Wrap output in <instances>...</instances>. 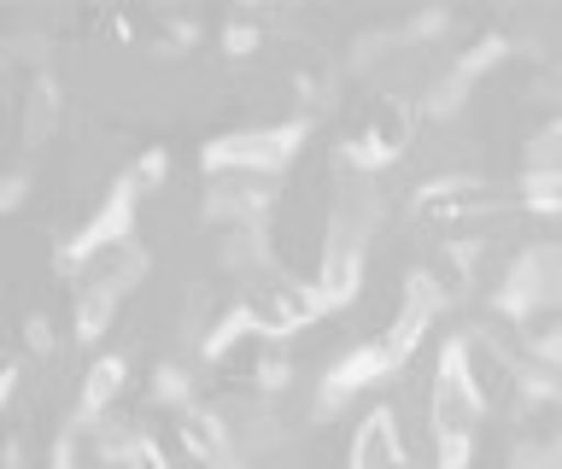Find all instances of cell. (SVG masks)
I'll return each instance as SVG.
<instances>
[{"mask_svg":"<svg viewBox=\"0 0 562 469\" xmlns=\"http://www.w3.org/2000/svg\"><path fill=\"white\" fill-rule=\"evenodd\" d=\"M130 464H135V469H165V451H158L153 434H140V440L130 446Z\"/></svg>","mask_w":562,"mask_h":469,"instance_id":"cell-15","label":"cell"},{"mask_svg":"<svg viewBox=\"0 0 562 469\" xmlns=\"http://www.w3.org/2000/svg\"><path fill=\"white\" fill-rule=\"evenodd\" d=\"M117 288H123L117 276H100V282L82 293V305H77V340L94 346L105 335V323H112V311H117Z\"/></svg>","mask_w":562,"mask_h":469,"instance_id":"cell-11","label":"cell"},{"mask_svg":"<svg viewBox=\"0 0 562 469\" xmlns=\"http://www.w3.org/2000/svg\"><path fill=\"white\" fill-rule=\"evenodd\" d=\"M305 142V124H270V130H246V135H217L205 147V170H281Z\"/></svg>","mask_w":562,"mask_h":469,"instance_id":"cell-2","label":"cell"},{"mask_svg":"<svg viewBox=\"0 0 562 469\" xmlns=\"http://www.w3.org/2000/svg\"><path fill=\"white\" fill-rule=\"evenodd\" d=\"M323 311H328V300L316 282H276L263 300H252V328L281 340V335H293V328H311Z\"/></svg>","mask_w":562,"mask_h":469,"instance_id":"cell-4","label":"cell"},{"mask_svg":"<svg viewBox=\"0 0 562 469\" xmlns=\"http://www.w3.org/2000/svg\"><path fill=\"white\" fill-rule=\"evenodd\" d=\"M223 47H228V54H240V59H246V54L258 47V36H252V30H235V24H228V30H223Z\"/></svg>","mask_w":562,"mask_h":469,"instance_id":"cell-16","label":"cell"},{"mask_svg":"<svg viewBox=\"0 0 562 469\" xmlns=\"http://www.w3.org/2000/svg\"><path fill=\"white\" fill-rule=\"evenodd\" d=\"M246 335H258V328H252V305H235V311H223V323L205 335V358H223L228 346H240Z\"/></svg>","mask_w":562,"mask_h":469,"instance_id":"cell-12","label":"cell"},{"mask_svg":"<svg viewBox=\"0 0 562 469\" xmlns=\"http://www.w3.org/2000/svg\"><path fill=\"white\" fill-rule=\"evenodd\" d=\"M521 200L533 205V212H562V170H539V177H527Z\"/></svg>","mask_w":562,"mask_h":469,"instance_id":"cell-13","label":"cell"},{"mask_svg":"<svg viewBox=\"0 0 562 469\" xmlns=\"http://www.w3.org/2000/svg\"><path fill=\"white\" fill-rule=\"evenodd\" d=\"M486 399L469 376V340H446L439 353V376H434V446H439V464L434 469H463L469 451H474V423H481Z\"/></svg>","mask_w":562,"mask_h":469,"instance_id":"cell-1","label":"cell"},{"mask_svg":"<svg viewBox=\"0 0 562 469\" xmlns=\"http://www.w3.org/2000/svg\"><path fill=\"white\" fill-rule=\"evenodd\" d=\"M439 305H446V293H439V282L428 270L422 276H411V288H404V305H398V317H393V328H386V353H393V364H404L422 346V335L434 328V317H439Z\"/></svg>","mask_w":562,"mask_h":469,"instance_id":"cell-5","label":"cell"},{"mask_svg":"<svg viewBox=\"0 0 562 469\" xmlns=\"http://www.w3.org/2000/svg\"><path fill=\"white\" fill-rule=\"evenodd\" d=\"M393 370H398V364H393V353H386V346H351V353L323 376V405H346L351 393L375 388V381H386Z\"/></svg>","mask_w":562,"mask_h":469,"instance_id":"cell-7","label":"cell"},{"mask_svg":"<svg viewBox=\"0 0 562 469\" xmlns=\"http://www.w3.org/2000/svg\"><path fill=\"white\" fill-rule=\"evenodd\" d=\"M258 381H263V388H288V364L263 358V364H258Z\"/></svg>","mask_w":562,"mask_h":469,"instance_id":"cell-17","label":"cell"},{"mask_svg":"<svg viewBox=\"0 0 562 469\" xmlns=\"http://www.w3.org/2000/svg\"><path fill=\"white\" fill-rule=\"evenodd\" d=\"M123 376H130V364H123L117 353H105V358H94L88 364V376H82V416H100L105 405H112V399L123 393Z\"/></svg>","mask_w":562,"mask_h":469,"instance_id":"cell-10","label":"cell"},{"mask_svg":"<svg viewBox=\"0 0 562 469\" xmlns=\"http://www.w3.org/2000/svg\"><path fill=\"white\" fill-rule=\"evenodd\" d=\"M165 170H170L165 153H147V159L130 170V182H135V188H158V182H165Z\"/></svg>","mask_w":562,"mask_h":469,"instance_id":"cell-14","label":"cell"},{"mask_svg":"<svg viewBox=\"0 0 562 469\" xmlns=\"http://www.w3.org/2000/svg\"><path fill=\"white\" fill-rule=\"evenodd\" d=\"M404 464V440H398V416L375 405L351 434V469H398Z\"/></svg>","mask_w":562,"mask_h":469,"instance_id":"cell-8","label":"cell"},{"mask_svg":"<svg viewBox=\"0 0 562 469\" xmlns=\"http://www.w3.org/2000/svg\"><path fill=\"white\" fill-rule=\"evenodd\" d=\"M30 346H53V335H47L42 317H30Z\"/></svg>","mask_w":562,"mask_h":469,"instance_id":"cell-21","label":"cell"},{"mask_svg":"<svg viewBox=\"0 0 562 469\" xmlns=\"http://www.w3.org/2000/svg\"><path fill=\"white\" fill-rule=\"evenodd\" d=\"M130 230H135V182L123 177V182L112 188V200H105L100 212L82 223V235L59 247V270H77L82 258H94V253H105V247H123V241H130Z\"/></svg>","mask_w":562,"mask_h":469,"instance_id":"cell-3","label":"cell"},{"mask_svg":"<svg viewBox=\"0 0 562 469\" xmlns=\"http://www.w3.org/2000/svg\"><path fill=\"white\" fill-rule=\"evenodd\" d=\"M316 288H323L328 311L358 300V288H363V235L351 230V223H334V235L323 247V276H316Z\"/></svg>","mask_w":562,"mask_h":469,"instance_id":"cell-6","label":"cell"},{"mask_svg":"<svg viewBox=\"0 0 562 469\" xmlns=\"http://www.w3.org/2000/svg\"><path fill=\"white\" fill-rule=\"evenodd\" d=\"M12 388H18V364H7V370H0V411H7V399H12Z\"/></svg>","mask_w":562,"mask_h":469,"instance_id":"cell-20","label":"cell"},{"mask_svg":"<svg viewBox=\"0 0 562 469\" xmlns=\"http://www.w3.org/2000/svg\"><path fill=\"white\" fill-rule=\"evenodd\" d=\"M158 393H165V399H182V370H158Z\"/></svg>","mask_w":562,"mask_h":469,"instance_id":"cell-19","label":"cell"},{"mask_svg":"<svg viewBox=\"0 0 562 469\" xmlns=\"http://www.w3.org/2000/svg\"><path fill=\"white\" fill-rule=\"evenodd\" d=\"M182 446H188V458H200L205 469L235 464V458H228V428H223V416H217V411L188 405V411H182Z\"/></svg>","mask_w":562,"mask_h":469,"instance_id":"cell-9","label":"cell"},{"mask_svg":"<svg viewBox=\"0 0 562 469\" xmlns=\"http://www.w3.org/2000/svg\"><path fill=\"white\" fill-rule=\"evenodd\" d=\"M18 200H24V177H7L0 182V212H12Z\"/></svg>","mask_w":562,"mask_h":469,"instance_id":"cell-18","label":"cell"}]
</instances>
